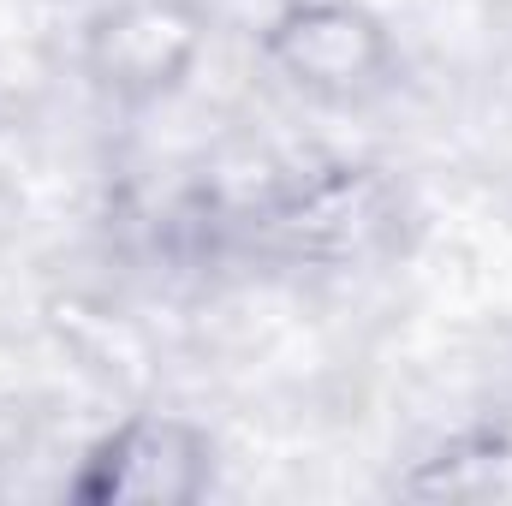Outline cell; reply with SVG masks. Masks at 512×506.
Returning a JSON list of instances; mask_svg holds the SVG:
<instances>
[{
	"label": "cell",
	"mask_w": 512,
	"mask_h": 506,
	"mask_svg": "<svg viewBox=\"0 0 512 506\" xmlns=\"http://www.w3.org/2000/svg\"><path fill=\"white\" fill-rule=\"evenodd\" d=\"M167 42H191V36H185V24H173L161 6L126 12V18L102 36V48H108V72H114L120 84H155L161 72H179L185 54H179V48L167 54Z\"/></svg>",
	"instance_id": "277c9868"
},
{
	"label": "cell",
	"mask_w": 512,
	"mask_h": 506,
	"mask_svg": "<svg viewBox=\"0 0 512 506\" xmlns=\"http://www.w3.org/2000/svg\"><path fill=\"white\" fill-rule=\"evenodd\" d=\"M399 227V191L376 167H316L274 191L262 233L310 262H358Z\"/></svg>",
	"instance_id": "6da1fadb"
},
{
	"label": "cell",
	"mask_w": 512,
	"mask_h": 506,
	"mask_svg": "<svg viewBox=\"0 0 512 506\" xmlns=\"http://www.w3.org/2000/svg\"><path fill=\"white\" fill-rule=\"evenodd\" d=\"M209 489V441L179 417H131L102 435L72 483L78 501H143L173 506Z\"/></svg>",
	"instance_id": "7a4b0ae2"
},
{
	"label": "cell",
	"mask_w": 512,
	"mask_h": 506,
	"mask_svg": "<svg viewBox=\"0 0 512 506\" xmlns=\"http://www.w3.org/2000/svg\"><path fill=\"white\" fill-rule=\"evenodd\" d=\"M268 60L310 96H364L376 90L393 66V48H387V30L364 12V6H346V0H310V6H292L274 30H268Z\"/></svg>",
	"instance_id": "3957f363"
}]
</instances>
